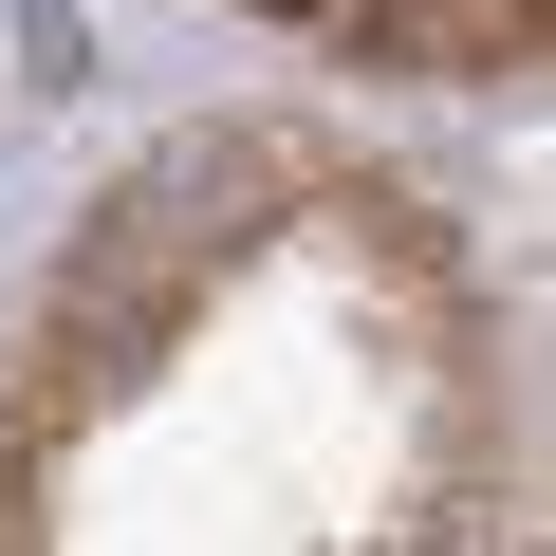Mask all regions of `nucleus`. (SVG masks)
<instances>
[{
  "mask_svg": "<svg viewBox=\"0 0 556 556\" xmlns=\"http://www.w3.org/2000/svg\"><path fill=\"white\" fill-rule=\"evenodd\" d=\"M298 20H334L353 56H464V38H482V0H298Z\"/></svg>",
  "mask_w": 556,
  "mask_h": 556,
  "instance_id": "nucleus-1",
  "label": "nucleus"
}]
</instances>
